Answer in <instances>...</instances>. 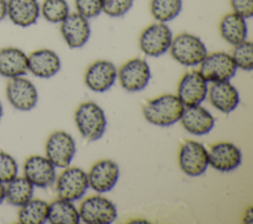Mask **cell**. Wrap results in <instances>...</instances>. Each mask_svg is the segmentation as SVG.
Returning <instances> with one entry per match:
<instances>
[{
    "mask_svg": "<svg viewBox=\"0 0 253 224\" xmlns=\"http://www.w3.org/2000/svg\"><path fill=\"white\" fill-rule=\"evenodd\" d=\"M184 105L173 94H164L148 101L142 108L144 118L157 126H170L180 120Z\"/></svg>",
    "mask_w": 253,
    "mask_h": 224,
    "instance_id": "obj_1",
    "label": "cell"
},
{
    "mask_svg": "<svg viewBox=\"0 0 253 224\" xmlns=\"http://www.w3.org/2000/svg\"><path fill=\"white\" fill-rule=\"evenodd\" d=\"M75 123L81 136L88 141L100 139L107 126L103 109L94 102H85L78 106L74 114Z\"/></svg>",
    "mask_w": 253,
    "mask_h": 224,
    "instance_id": "obj_2",
    "label": "cell"
},
{
    "mask_svg": "<svg viewBox=\"0 0 253 224\" xmlns=\"http://www.w3.org/2000/svg\"><path fill=\"white\" fill-rule=\"evenodd\" d=\"M171 56L184 66H197L208 54L204 41L197 36L182 33L172 38L169 48Z\"/></svg>",
    "mask_w": 253,
    "mask_h": 224,
    "instance_id": "obj_3",
    "label": "cell"
},
{
    "mask_svg": "<svg viewBox=\"0 0 253 224\" xmlns=\"http://www.w3.org/2000/svg\"><path fill=\"white\" fill-rule=\"evenodd\" d=\"M172 38V31L166 23L156 22L147 26L141 32L138 45L145 55L158 57L169 50Z\"/></svg>",
    "mask_w": 253,
    "mask_h": 224,
    "instance_id": "obj_4",
    "label": "cell"
},
{
    "mask_svg": "<svg viewBox=\"0 0 253 224\" xmlns=\"http://www.w3.org/2000/svg\"><path fill=\"white\" fill-rule=\"evenodd\" d=\"M236 70L231 55L223 51L208 53L199 68L204 79L211 83L229 81L235 75Z\"/></svg>",
    "mask_w": 253,
    "mask_h": 224,
    "instance_id": "obj_5",
    "label": "cell"
},
{
    "mask_svg": "<svg viewBox=\"0 0 253 224\" xmlns=\"http://www.w3.org/2000/svg\"><path fill=\"white\" fill-rule=\"evenodd\" d=\"M80 220L87 224H110L117 218L116 205L101 195H92L83 200L79 207Z\"/></svg>",
    "mask_w": 253,
    "mask_h": 224,
    "instance_id": "obj_6",
    "label": "cell"
},
{
    "mask_svg": "<svg viewBox=\"0 0 253 224\" xmlns=\"http://www.w3.org/2000/svg\"><path fill=\"white\" fill-rule=\"evenodd\" d=\"M89 187L86 172L78 167L65 169L56 179L55 190L58 198L68 201L80 199Z\"/></svg>",
    "mask_w": 253,
    "mask_h": 224,
    "instance_id": "obj_7",
    "label": "cell"
},
{
    "mask_svg": "<svg viewBox=\"0 0 253 224\" xmlns=\"http://www.w3.org/2000/svg\"><path fill=\"white\" fill-rule=\"evenodd\" d=\"M76 152L73 137L62 130L52 132L45 142V157L54 167L67 168Z\"/></svg>",
    "mask_w": 253,
    "mask_h": 224,
    "instance_id": "obj_8",
    "label": "cell"
},
{
    "mask_svg": "<svg viewBox=\"0 0 253 224\" xmlns=\"http://www.w3.org/2000/svg\"><path fill=\"white\" fill-rule=\"evenodd\" d=\"M118 77L126 91L138 92L147 86L151 78L150 67L143 58H131L119 69Z\"/></svg>",
    "mask_w": 253,
    "mask_h": 224,
    "instance_id": "obj_9",
    "label": "cell"
},
{
    "mask_svg": "<svg viewBox=\"0 0 253 224\" xmlns=\"http://www.w3.org/2000/svg\"><path fill=\"white\" fill-rule=\"evenodd\" d=\"M178 161L180 169L186 175L190 177L201 176L209 167L208 150L202 143L188 140L180 148Z\"/></svg>",
    "mask_w": 253,
    "mask_h": 224,
    "instance_id": "obj_10",
    "label": "cell"
},
{
    "mask_svg": "<svg viewBox=\"0 0 253 224\" xmlns=\"http://www.w3.org/2000/svg\"><path fill=\"white\" fill-rule=\"evenodd\" d=\"M208 82L199 70H192L183 75L178 88L177 97L184 107L201 105L208 96Z\"/></svg>",
    "mask_w": 253,
    "mask_h": 224,
    "instance_id": "obj_11",
    "label": "cell"
},
{
    "mask_svg": "<svg viewBox=\"0 0 253 224\" xmlns=\"http://www.w3.org/2000/svg\"><path fill=\"white\" fill-rule=\"evenodd\" d=\"M6 96L12 107L24 112L34 109L38 102L35 85L22 76L10 78L6 85Z\"/></svg>",
    "mask_w": 253,
    "mask_h": 224,
    "instance_id": "obj_12",
    "label": "cell"
},
{
    "mask_svg": "<svg viewBox=\"0 0 253 224\" xmlns=\"http://www.w3.org/2000/svg\"><path fill=\"white\" fill-rule=\"evenodd\" d=\"M24 177L34 186L42 188L52 186L56 180L55 167L46 158L41 155L28 157L23 167Z\"/></svg>",
    "mask_w": 253,
    "mask_h": 224,
    "instance_id": "obj_13",
    "label": "cell"
},
{
    "mask_svg": "<svg viewBox=\"0 0 253 224\" xmlns=\"http://www.w3.org/2000/svg\"><path fill=\"white\" fill-rule=\"evenodd\" d=\"M89 187L99 193L111 190L120 177V168L116 162L104 159L95 163L87 174Z\"/></svg>",
    "mask_w": 253,
    "mask_h": 224,
    "instance_id": "obj_14",
    "label": "cell"
},
{
    "mask_svg": "<svg viewBox=\"0 0 253 224\" xmlns=\"http://www.w3.org/2000/svg\"><path fill=\"white\" fill-rule=\"evenodd\" d=\"M60 33L69 48H80L87 43L91 35L88 19L77 12L69 13L60 23Z\"/></svg>",
    "mask_w": 253,
    "mask_h": 224,
    "instance_id": "obj_15",
    "label": "cell"
},
{
    "mask_svg": "<svg viewBox=\"0 0 253 224\" xmlns=\"http://www.w3.org/2000/svg\"><path fill=\"white\" fill-rule=\"evenodd\" d=\"M117 77L118 70L113 62L109 60H97L87 68L84 82L91 91L103 93L114 85Z\"/></svg>",
    "mask_w": 253,
    "mask_h": 224,
    "instance_id": "obj_16",
    "label": "cell"
},
{
    "mask_svg": "<svg viewBox=\"0 0 253 224\" xmlns=\"http://www.w3.org/2000/svg\"><path fill=\"white\" fill-rule=\"evenodd\" d=\"M209 165L219 172H231L239 167L242 160L241 151L230 142H218L208 151Z\"/></svg>",
    "mask_w": 253,
    "mask_h": 224,
    "instance_id": "obj_17",
    "label": "cell"
},
{
    "mask_svg": "<svg viewBox=\"0 0 253 224\" xmlns=\"http://www.w3.org/2000/svg\"><path fill=\"white\" fill-rule=\"evenodd\" d=\"M61 62L57 53L48 48H41L28 55V70L39 78H50L60 69Z\"/></svg>",
    "mask_w": 253,
    "mask_h": 224,
    "instance_id": "obj_18",
    "label": "cell"
},
{
    "mask_svg": "<svg viewBox=\"0 0 253 224\" xmlns=\"http://www.w3.org/2000/svg\"><path fill=\"white\" fill-rule=\"evenodd\" d=\"M180 122L185 130L194 135L208 134L214 126L211 113L200 105L185 107Z\"/></svg>",
    "mask_w": 253,
    "mask_h": 224,
    "instance_id": "obj_19",
    "label": "cell"
},
{
    "mask_svg": "<svg viewBox=\"0 0 253 224\" xmlns=\"http://www.w3.org/2000/svg\"><path fill=\"white\" fill-rule=\"evenodd\" d=\"M40 15L38 0H7V16L16 26L30 27L37 23Z\"/></svg>",
    "mask_w": 253,
    "mask_h": 224,
    "instance_id": "obj_20",
    "label": "cell"
},
{
    "mask_svg": "<svg viewBox=\"0 0 253 224\" xmlns=\"http://www.w3.org/2000/svg\"><path fill=\"white\" fill-rule=\"evenodd\" d=\"M208 95L211 106L224 113L234 111L239 104L238 91L229 81L212 83Z\"/></svg>",
    "mask_w": 253,
    "mask_h": 224,
    "instance_id": "obj_21",
    "label": "cell"
},
{
    "mask_svg": "<svg viewBox=\"0 0 253 224\" xmlns=\"http://www.w3.org/2000/svg\"><path fill=\"white\" fill-rule=\"evenodd\" d=\"M28 55L14 46L0 49V75L6 78L24 76L28 73Z\"/></svg>",
    "mask_w": 253,
    "mask_h": 224,
    "instance_id": "obj_22",
    "label": "cell"
},
{
    "mask_svg": "<svg viewBox=\"0 0 253 224\" xmlns=\"http://www.w3.org/2000/svg\"><path fill=\"white\" fill-rule=\"evenodd\" d=\"M218 28L221 37L231 45H235L247 38L246 19L234 12L225 14L221 18Z\"/></svg>",
    "mask_w": 253,
    "mask_h": 224,
    "instance_id": "obj_23",
    "label": "cell"
},
{
    "mask_svg": "<svg viewBox=\"0 0 253 224\" xmlns=\"http://www.w3.org/2000/svg\"><path fill=\"white\" fill-rule=\"evenodd\" d=\"M47 221L51 224H78L80 215L72 201L58 198L48 204Z\"/></svg>",
    "mask_w": 253,
    "mask_h": 224,
    "instance_id": "obj_24",
    "label": "cell"
},
{
    "mask_svg": "<svg viewBox=\"0 0 253 224\" xmlns=\"http://www.w3.org/2000/svg\"><path fill=\"white\" fill-rule=\"evenodd\" d=\"M34 186L25 177H15L5 187V200L14 206H22L33 198Z\"/></svg>",
    "mask_w": 253,
    "mask_h": 224,
    "instance_id": "obj_25",
    "label": "cell"
},
{
    "mask_svg": "<svg viewBox=\"0 0 253 224\" xmlns=\"http://www.w3.org/2000/svg\"><path fill=\"white\" fill-rule=\"evenodd\" d=\"M48 203L42 199L31 198L20 206L18 220L22 224H42L47 221Z\"/></svg>",
    "mask_w": 253,
    "mask_h": 224,
    "instance_id": "obj_26",
    "label": "cell"
},
{
    "mask_svg": "<svg viewBox=\"0 0 253 224\" xmlns=\"http://www.w3.org/2000/svg\"><path fill=\"white\" fill-rule=\"evenodd\" d=\"M150 13L160 23L174 20L182 11L183 0H151Z\"/></svg>",
    "mask_w": 253,
    "mask_h": 224,
    "instance_id": "obj_27",
    "label": "cell"
},
{
    "mask_svg": "<svg viewBox=\"0 0 253 224\" xmlns=\"http://www.w3.org/2000/svg\"><path fill=\"white\" fill-rule=\"evenodd\" d=\"M70 13L66 0H43L41 5L42 16L49 23L60 24Z\"/></svg>",
    "mask_w": 253,
    "mask_h": 224,
    "instance_id": "obj_28",
    "label": "cell"
},
{
    "mask_svg": "<svg viewBox=\"0 0 253 224\" xmlns=\"http://www.w3.org/2000/svg\"><path fill=\"white\" fill-rule=\"evenodd\" d=\"M230 55L236 68L245 71H251L253 69V44L250 40L245 39L233 45Z\"/></svg>",
    "mask_w": 253,
    "mask_h": 224,
    "instance_id": "obj_29",
    "label": "cell"
},
{
    "mask_svg": "<svg viewBox=\"0 0 253 224\" xmlns=\"http://www.w3.org/2000/svg\"><path fill=\"white\" fill-rule=\"evenodd\" d=\"M18 175V164L8 153L0 151V182L7 184Z\"/></svg>",
    "mask_w": 253,
    "mask_h": 224,
    "instance_id": "obj_30",
    "label": "cell"
},
{
    "mask_svg": "<svg viewBox=\"0 0 253 224\" xmlns=\"http://www.w3.org/2000/svg\"><path fill=\"white\" fill-rule=\"evenodd\" d=\"M133 5V0H103L102 12L109 17L118 18L126 15Z\"/></svg>",
    "mask_w": 253,
    "mask_h": 224,
    "instance_id": "obj_31",
    "label": "cell"
},
{
    "mask_svg": "<svg viewBox=\"0 0 253 224\" xmlns=\"http://www.w3.org/2000/svg\"><path fill=\"white\" fill-rule=\"evenodd\" d=\"M76 12L86 19H92L102 13L103 0H74Z\"/></svg>",
    "mask_w": 253,
    "mask_h": 224,
    "instance_id": "obj_32",
    "label": "cell"
},
{
    "mask_svg": "<svg viewBox=\"0 0 253 224\" xmlns=\"http://www.w3.org/2000/svg\"><path fill=\"white\" fill-rule=\"evenodd\" d=\"M232 12L240 15L244 19L253 16V0H229Z\"/></svg>",
    "mask_w": 253,
    "mask_h": 224,
    "instance_id": "obj_33",
    "label": "cell"
},
{
    "mask_svg": "<svg viewBox=\"0 0 253 224\" xmlns=\"http://www.w3.org/2000/svg\"><path fill=\"white\" fill-rule=\"evenodd\" d=\"M7 16V0H0V22Z\"/></svg>",
    "mask_w": 253,
    "mask_h": 224,
    "instance_id": "obj_34",
    "label": "cell"
},
{
    "mask_svg": "<svg viewBox=\"0 0 253 224\" xmlns=\"http://www.w3.org/2000/svg\"><path fill=\"white\" fill-rule=\"evenodd\" d=\"M5 200V186L0 182V204Z\"/></svg>",
    "mask_w": 253,
    "mask_h": 224,
    "instance_id": "obj_35",
    "label": "cell"
},
{
    "mask_svg": "<svg viewBox=\"0 0 253 224\" xmlns=\"http://www.w3.org/2000/svg\"><path fill=\"white\" fill-rule=\"evenodd\" d=\"M252 208L250 207L249 208V210H247L246 212H245V218L244 219H248L247 220V222H251L252 221Z\"/></svg>",
    "mask_w": 253,
    "mask_h": 224,
    "instance_id": "obj_36",
    "label": "cell"
},
{
    "mask_svg": "<svg viewBox=\"0 0 253 224\" xmlns=\"http://www.w3.org/2000/svg\"><path fill=\"white\" fill-rule=\"evenodd\" d=\"M2 115H3V107H2V104H1V101H0V118H1Z\"/></svg>",
    "mask_w": 253,
    "mask_h": 224,
    "instance_id": "obj_37",
    "label": "cell"
}]
</instances>
